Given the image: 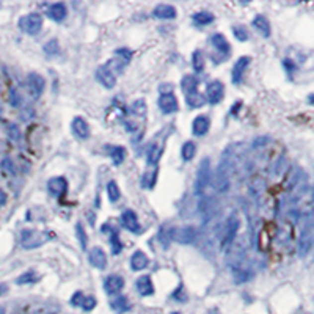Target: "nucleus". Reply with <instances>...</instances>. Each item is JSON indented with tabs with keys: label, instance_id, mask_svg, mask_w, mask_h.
Segmentation results:
<instances>
[{
	"label": "nucleus",
	"instance_id": "obj_7",
	"mask_svg": "<svg viewBox=\"0 0 314 314\" xmlns=\"http://www.w3.org/2000/svg\"><path fill=\"white\" fill-rule=\"evenodd\" d=\"M170 239L178 243H193L198 239V230L195 227H178L170 231Z\"/></svg>",
	"mask_w": 314,
	"mask_h": 314
},
{
	"label": "nucleus",
	"instance_id": "obj_6",
	"mask_svg": "<svg viewBox=\"0 0 314 314\" xmlns=\"http://www.w3.org/2000/svg\"><path fill=\"white\" fill-rule=\"evenodd\" d=\"M239 227H240V222L239 219L236 217V215H230L227 225H225V234H223V239H222V248L223 250H228L233 242L237 237V233H239Z\"/></svg>",
	"mask_w": 314,
	"mask_h": 314
},
{
	"label": "nucleus",
	"instance_id": "obj_28",
	"mask_svg": "<svg viewBox=\"0 0 314 314\" xmlns=\"http://www.w3.org/2000/svg\"><path fill=\"white\" fill-rule=\"evenodd\" d=\"M109 154L115 165H121L126 159V148H123V146H110Z\"/></svg>",
	"mask_w": 314,
	"mask_h": 314
},
{
	"label": "nucleus",
	"instance_id": "obj_18",
	"mask_svg": "<svg viewBox=\"0 0 314 314\" xmlns=\"http://www.w3.org/2000/svg\"><path fill=\"white\" fill-rule=\"evenodd\" d=\"M124 288V278L120 275H109L104 281V289L107 294H120Z\"/></svg>",
	"mask_w": 314,
	"mask_h": 314
},
{
	"label": "nucleus",
	"instance_id": "obj_21",
	"mask_svg": "<svg viewBox=\"0 0 314 314\" xmlns=\"http://www.w3.org/2000/svg\"><path fill=\"white\" fill-rule=\"evenodd\" d=\"M153 16L157 19H163V21H166V19H174L178 16V11H176V8L173 5L160 3L153 9Z\"/></svg>",
	"mask_w": 314,
	"mask_h": 314
},
{
	"label": "nucleus",
	"instance_id": "obj_40",
	"mask_svg": "<svg viewBox=\"0 0 314 314\" xmlns=\"http://www.w3.org/2000/svg\"><path fill=\"white\" fill-rule=\"evenodd\" d=\"M36 281V273L35 272H27V273H22L21 277H19L16 280L17 284H27V283H33Z\"/></svg>",
	"mask_w": 314,
	"mask_h": 314
},
{
	"label": "nucleus",
	"instance_id": "obj_48",
	"mask_svg": "<svg viewBox=\"0 0 314 314\" xmlns=\"http://www.w3.org/2000/svg\"><path fill=\"white\" fill-rule=\"evenodd\" d=\"M0 314H5V310L2 307H0Z\"/></svg>",
	"mask_w": 314,
	"mask_h": 314
},
{
	"label": "nucleus",
	"instance_id": "obj_2",
	"mask_svg": "<svg viewBox=\"0 0 314 314\" xmlns=\"http://www.w3.org/2000/svg\"><path fill=\"white\" fill-rule=\"evenodd\" d=\"M313 248V217L311 214L308 212L305 215V222H303L302 227V233H300V239H299V256L300 258H307L310 251Z\"/></svg>",
	"mask_w": 314,
	"mask_h": 314
},
{
	"label": "nucleus",
	"instance_id": "obj_17",
	"mask_svg": "<svg viewBox=\"0 0 314 314\" xmlns=\"http://www.w3.org/2000/svg\"><path fill=\"white\" fill-rule=\"evenodd\" d=\"M135 289L142 297H150L154 294V284L150 275H142L139 280L135 281Z\"/></svg>",
	"mask_w": 314,
	"mask_h": 314
},
{
	"label": "nucleus",
	"instance_id": "obj_12",
	"mask_svg": "<svg viewBox=\"0 0 314 314\" xmlns=\"http://www.w3.org/2000/svg\"><path fill=\"white\" fill-rule=\"evenodd\" d=\"M159 109L162 110L163 115H171L176 113L179 109L178 104V97H176L173 93H165L159 97Z\"/></svg>",
	"mask_w": 314,
	"mask_h": 314
},
{
	"label": "nucleus",
	"instance_id": "obj_32",
	"mask_svg": "<svg viewBox=\"0 0 314 314\" xmlns=\"http://www.w3.org/2000/svg\"><path fill=\"white\" fill-rule=\"evenodd\" d=\"M76 239L78 240V243H80L82 250H86V243H88V236L85 233V228L83 225L80 222L76 223Z\"/></svg>",
	"mask_w": 314,
	"mask_h": 314
},
{
	"label": "nucleus",
	"instance_id": "obj_19",
	"mask_svg": "<svg viewBox=\"0 0 314 314\" xmlns=\"http://www.w3.org/2000/svg\"><path fill=\"white\" fill-rule=\"evenodd\" d=\"M209 127H211L209 118L206 115H200V116H196L192 123V134L195 137H203L209 132Z\"/></svg>",
	"mask_w": 314,
	"mask_h": 314
},
{
	"label": "nucleus",
	"instance_id": "obj_37",
	"mask_svg": "<svg viewBox=\"0 0 314 314\" xmlns=\"http://www.w3.org/2000/svg\"><path fill=\"white\" fill-rule=\"evenodd\" d=\"M173 299H174L176 302H179V303H185V302L189 300V294H187V291L184 289L182 284H179L178 289H176V291L173 292Z\"/></svg>",
	"mask_w": 314,
	"mask_h": 314
},
{
	"label": "nucleus",
	"instance_id": "obj_10",
	"mask_svg": "<svg viewBox=\"0 0 314 314\" xmlns=\"http://www.w3.org/2000/svg\"><path fill=\"white\" fill-rule=\"evenodd\" d=\"M206 97H208L209 104H212V105L220 104L225 97V85L220 80L209 82L208 88H206Z\"/></svg>",
	"mask_w": 314,
	"mask_h": 314
},
{
	"label": "nucleus",
	"instance_id": "obj_33",
	"mask_svg": "<svg viewBox=\"0 0 314 314\" xmlns=\"http://www.w3.org/2000/svg\"><path fill=\"white\" fill-rule=\"evenodd\" d=\"M192 66L195 73H201L204 70V55L201 51H195L192 54Z\"/></svg>",
	"mask_w": 314,
	"mask_h": 314
},
{
	"label": "nucleus",
	"instance_id": "obj_41",
	"mask_svg": "<svg viewBox=\"0 0 314 314\" xmlns=\"http://www.w3.org/2000/svg\"><path fill=\"white\" fill-rule=\"evenodd\" d=\"M96 307V299L94 297H83L82 303H80V308L83 311H91Z\"/></svg>",
	"mask_w": 314,
	"mask_h": 314
},
{
	"label": "nucleus",
	"instance_id": "obj_30",
	"mask_svg": "<svg viewBox=\"0 0 314 314\" xmlns=\"http://www.w3.org/2000/svg\"><path fill=\"white\" fill-rule=\"evenodd\" d=\"M162 157V148L157 143H153L148 148V163L150 165H157V162Z\"/></svg>",
	"mask_w": 314,
	"mask_h": 314
},
{
	"label": "nucleus",
	"instance_id": "obj_43",
	"mask_svg": "<svg viewBox=\"0 0 314 314\" xmlns=\"http://www.w3.org/2000/svg\"><path fill=\"white\" fill-rule=\"evenodd\" d=\"M2 168H3V170H6L9 174H13V176L16 174L14 165H13V162H11V160L8 159V157H6V159H3V160H2Z\"/></svg>",
	"mask_w": 314,
	"mask_h": 314
},
{
	"label": "nucleus",
	"instance_id": "obj_47",
	"mask_svg": "<svg viewBox=\"0 0 314 314\" xmlns=\"http://www.w3.org/2000/svg\"><path fill=\"white\" fill-rule=\"evenodd\" d=\"M5 203H6V193L0 189V206H3Z\"/></svg>",
	"mask_w": 314,
	"mask_h": 314
},
{
	"label": "nucleus",
	"instance_id": "obj_34",
	"mask_svg": "<svg viewBox=\"0 0 314 314\" xmlns=\"http://www.w3.org/2000/svg\"><path fill=\"white\" fill-rule=\"evenodd\" d=\"M107 195H109V200L112 203H116L118 200L121 198L120 187H118V184L115 181H110L109 184H107Z\"/></svg>",
	"mask_w": 314,
	"mask_h": 314
},
{
	"label": "nucleus",
	"instance_id": "obj_15",
	"mask_svg": "<svg viewBox=\"0 0 314 314\" xmlns=\"http://www.w3.org/2000/svg\"><path fill=\"white\" fill-rule=\"evenodd\" d=\"M71 131L78 140H86L90 137V126L82 116H76L71 123Z\"/></svg>",
	"mask_w": 314,
	"mask_h": 314
},
{
	"label": "nucleus",
	"instance_id": "obj_38",
	"mask_svg": "<svg viewBox=\"0 0 314 314\" xmlns=\"http://www.w3.org/2000/svg\"><path fill=\"white\" fill-rule=\"evenodd\" d=\"M110 245H112V253H113V254H120V253L123 251V243L120 242V237H118V234H116V233H112Z\"/></svg>",
	"mask_w": 314,
	"mask_h": 314
},
{
	"label": "nucleus",
	"instance_id": "obj_27",
	"mask_svg": "<svg viewBox=\"0 0 314 314\" xmlns=\"http://www.w3.org/2000/svg\"><path fill=\"white\" fill-rule=\"evenodd\" d=\"M192 21L195 25L203 27V25H209L211 22H214V14L209 11H198L192 16Z\"/></svg>",
	"mask_w": 314,
	"mask_h": 314
},
{
	"label": "nucleus",
	"instance_id": "obj_5",
	"mask_svg": "<svg viewBox=\"0 0 314 314\" xmlns=\"http://www.w3.org/2000/svg\"><path fill=\"white\" fill-rule=\"evenodd\" d=\"M212 178V168H211V159L209 157H204L198 166V173H196V182L195 189L196 193H203L204 189L208 187V184L211 182Z\"/></svg>",
	"mask_w": 314,
	"mask_h": 314
},
{
	"label": "nucleus",
	"instance_id": "obj_31",
	"mask_svg": "<svg viewBox=\"0 0 314 314\" xmlns=\"http://www.w3.org/2000/svg\"><path fill=\"white\" fill-rule=\"evenodd\" d=\"M185 102H187V105L190 107V109H198V107L204 105L206 99H204V96H203V94H200V93H193V94L185 96Z\"/></svg>",
	"mask_w": 314,
	"mask_h": 314
},
{
	"label": "nucleus",
	"instance_id": "obj_24",
	"mask_svg": "<svg viewBox=\"0 0 314 314\" xmlns=\"http://www.w3.org/2000/svg\"><path fill=\"white\" fill-rule=\"evenodd\" d=\"M251 25L256 28V30L264 36V38H269L272 30H270V22H269V19L266 16H262V14H258L256 17L253 19V22Z\"/></svg>",
	"mask_w": 314,
	"mask_h": 314
},
{
	"label": "nucleus",
	"instance_id": "obj_3",
	"mask_svg": "<svg viewBox=\"0 0 314 314\" xmlns=\"http://www.w3.org/2000/svg\"><path fill=\"white\" fill-rule=\"evenodd\" d=\"M49 239H51V234L49 233H43V231H36V230H24L21 233V245L25 250H33L41 247L43 243H46Z\"/></svg>",
	"mask_w": 314,
	"mask_h": 314
},
{
	"label": "nucleus",
	"instance_id": "obj_39",
	"mask_svg": "<svg viewBox=\"0 0 314 314\" xmlns=\"http://www.w3.org/2000/svg\"><path fill=\"white\" fill-rule=\"evenodd\" d=\"M233 33H234V36L239 39V41H247L248 39V32H247V28L245 27H242V25H236V27H233Z\"/></svg>",
	"mask_w": 314,
	"mask_h": 314
},
{
	"label": "nucleus",
	"instance_id": "obj_9",
	"mask_svg": "<svg viewBox=\"0 0 314 314\" xmlns=\"http://www.w3.org/2000/svg\"><path fill=\"white\" fill-rule=\"evenodd\" d=\"M25 85H27V90H28V93H30V96L33 97V99H38V97L43 94L44 88H46V80H44L43 76L32 73V74L27 76Z\"/></svg>",
	"mask_w": 314,
	"mask_h": 314
},
{
	"label": "nucleus",
	"instance_id": "obj_26",
	"mask_svg": "<svg viewBox=\"0 0 314 314\" xmlns=\"http://www.w3.org/2000/svg\"><path fill=\"white\" fill-rule=\"evenodd\" d=\"M110 308L116 313H126L131 310V303L127 300V297L124 296H118L116 299H113L110 302Z\"/></svg>",
	"mask_w": 314,
	"mask_h": 314
},
{
	"label": "nucleus",
	"instance_id": "obj_11",
	"mask_svg": "<svg viewBox=\"0 0 314 314\" xmlns=\"http://www.w3.org/2000/svg\"><path fill=\"white\" fill-rule=\"evenodd\" d=\"M250 63H251V58L250 57H240L239 60L234 63L233 71H231V80H233L234 85H239L242 82L243 74H245V71L248 70Z\"/></svg>",
	"mask_w": 314,
	"mask_h": 314
},
{
	"label": "nucleus",
	"instance_id": "obj_29",
	"mask_svg": "<svg viewBox=\"0 0 314 314\" xmlns=\"http://www.w3.org/2000/svg\"><path fill=\"white\" fill-rule=\"evenodd\" d=\"M196 154V145L193 142H185L182 145V150H181V156H182V160L184 162H189L192 160Z\"/></svg>",
	"mask_w": 314,
	"mask_h": 314
},
{
	"label": "nucleus",
	"instance_id": "obj_22",
	"mask_svg": "<svg viewBox=\"0 0 314 314\" xmlns=\"http://www.w3.org/2000/svg\"><path fill=\"white\" fill-rule=\"evenodd\" d=\"M211 43H212V46L217 49V51L220 52V54H223V55H230V52H231V46H230V43H228V39L225 38L222 33H215V35H212L211 36Z\"/></svg>",
	"mask_w": 314,
	"mask_h": 314
},
{
	"label": "nucleus",
	"instance_id": "obj_23",
	"mask_svg": "<svg viewBox=\"0 0 314 314\" xmlns=\"http://www.w3.org/2000/svg\"><path fill=\"white\" fill-rule=\"evenodd\" d=\"M148 264H150V259H148V256H146V254L142 250H137L132 254V256H131V267L135 272L145 270L146 267H148Z\"/></svg>",
	"mask_w": 314,
	"mask_h": 314
},
{
	"label": "nucleus",
	"instance_id": "obj_44",
	"mask_svg": "<svg viewBox=\"0 0 314 314\" xmlns=\"http://www.w3.org/2000/svg\"><path fill=\"white\" fill-rule=\"evenodd\" d=\"M8 132H9V137H11V140L17 142L19 137H21V134H19V129L14 126V124H9L8 126Z\"/></svg>",
	"mask_w": 314,
	"mask_h": 314
},
{
	"label": "nucleus",
	"instance_id": "obj_14",
	"mask_svg": "<svg viewBox=\"0 0 314 314\" xmlns=\"http://www.w3.org/2000/svg\"><path fill=\"white\" fill-rule=\"evenodd\" d=\"M88 261H90L91 266L97 270H105L107 267V254L99 247H94L90 250V253H88Z\"/></svg>",
	"mask_w": 314,
	"mask_h": 314
},
{
	"label": "nucleus",
	"instance_id": "obj_35",
	"mask_svg": "<svg viewBox=\"0 0 314 314\" xmlns=\"http://www.w3.org/2000/svg\"><path fill=\"white\" fill-rule=\"evenodd\" d=\"M43 49H44L46 55H51V57H55V55L60 54V47H58L57 39H51V41H47Z\"/></svg>",
	"mask_w": 314,
	"mask_h": 314
},
{
	"label": "nucleus",
	"instance_id": "obj_16",
	"mask_svg": "<svg viewBox=\"0 0 314 314\" xmlns=\"http://www.w3.org/2000/svg\"><path fill=\"white\" fill-rule=\"evenodd\" d=\"M68 189V181L63 178V176H57V178H52L47 181V190L52 196H62L66 193Z\"/></svg>",
	"mask_w": 314,
	"mask_h": 314
},
{
	"label": "nucleus",
	"instance_id": "obj_25",
	"mask_svg": "<svg viewBox=\"0 0 314 314\" xmlns=\"http://www.w3.org/2000/svg\"><path fill=\"white\" fill-rule=\"evenodd\" d=\"M181 88H182V91H184L185 96L198 93V91H196V88H198V77L192 76V74L184 76L182 80H181Z\"/></svg>",
	"mask_w": 314,
	"mask_h": 314
},
{
	"label": "nucleus",
	"instance_id": "obj_20",
	"mask_svg": "<svg viewBox=\"0 0 314 314\" xmlns=\"http://www.w3.org/2000/svg\"><path fill=\"white\" fill-rule=\"evenodd\" d=\"M47 16H49V19H52V21H55V22H63L68 16V8L62 2L52 3L47 8Z\"/></svg>",
	"mask_w": 314,
	"mask_h": 314
},
{
	"label": "nucleus",
	"instance_id": "obj_13",
	"mask_svg": "<svg viewBox=\"0 0 314 314\" xmlns=\"http://www.w3.org/2000/svg\"><path fill=\"white\" fill-rule=\"evenodd\" d=\"M120 222H121V227L124 230H127V231H131V233H139L140 231L139 217H137V214L132 209L123 211L121 217H120Z\"/></svg>",
	"mask_w": 314,
	"mask_h": 314
},
{
	"label": "nucleus",
	"instance_id": "obj_1",
	"mask_svg": "<svg viewBox=\"0 0 314 314\" xmlns=\"http://www.w3.org/2000/svg\"><path fill=\"white\" fill-rule=\"evenodd\" d=\"M227 151V150H225ZM231 170H233V159H231V151L228 150L223 154L222 162L217 168V174H215V189L219 193H225L230 189V178H231Z\"/></svg>",
	"mask_w": 314,
	"mask_h": 314
},
{
	"label": "nucleus",
	"instance_id": "obj_45",
	"mask_svg": "<svg viewBox=\"0 0 314 314\" xmlns=\"http://www.w3.org/2000/svg\"><path fill=\"white\" fill-rule=\"evenodd\" d=\"M83 294L82 292H76L74 296H73V299H71V305L73 307H80V303H82V300H83Z\"/></svg>",
	"mask_w": 314,
	"mask_h": 314
},
{
	"label": "nucleus",
	"instance_id": "obj_4",
	"mask_svg": "<svg viewBox=\"0 0 314 314\" xmlns=\"http://www.w3.org/2000/svg\"><path fill=\"white\" fill-rule=\"evenodd\" d=\"M19 28L27 33V35H38L39 32H41L43 28V17L41 14L38 13H30V14H25L22 16L21 19H19Z\"/></svg>",
	"mask_w": 314,
	"mask_h": 314
},
{
	"label": "nucleus",
	"instance_id": "obj_36",
	"mask_svg": "<svg viewBox=\"0 0 314 314\" xmlns=\"http://www.w3.org/2000/svg\"><path fill=\"white\" fill-rule=\"evenodd\" d=\"M131 112L134 115H139V116H145L146 113V104L143 99H137L132 105H131Z\"/></svg>",
	"mask_w": 314,
	"mask_h": 314
},
{
	"label": "nucleus",
	"instance_id": "obj_46",
	"mask_svg": "<svg viewBox=\"0 0 314 314\" xmlns=\"http://www.w3.org/2000/svg\"><path fill=\"white\" fill-rule=\"evenodd\" d=\"M19 101H21V97H19V96H17L16 90H11V101H9V102H11V105L17 107L19 104H21V102H19Z\"/></svg>",
	"mask_w": 314,
	"mask_h": 314
},
{
	"label": "nucleus",
	"instance_id": "obj_42",
	"mask_svg": "<svg viewBox=\"0 0 314 314\" xmlns=\"http://www.w3.org/2000/svg\"><path fill=\"white\" fill-rule=\"evenodd\" d=\"M116 57H121V63H127L132 58V52L129 51V49H116Z\"/></svg>",
	"mask_w": 314,
	"mask_h": 314
},
{
	"label": "nucleus",
	"instance_id": "obj_8",
	"mask_svg": "<svg viewBox=\"0 0 314 314\" xmlns=\"http://www.w3.org/2000/svg\"><path fill=\"white\" fill-rule=\"evenodd\" d=\"M96 78L104 88H107V90H112V88L116 85V76H115V71L112 70L110 63H105V65L97 68Z\"/></svg>",
	"mask_w": 314,
	"mask_h": 314
}]
</instances>
